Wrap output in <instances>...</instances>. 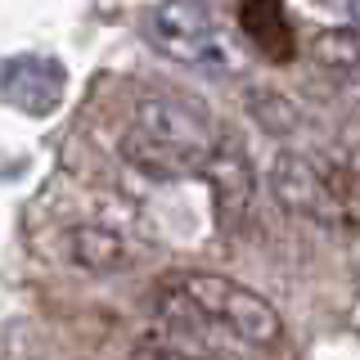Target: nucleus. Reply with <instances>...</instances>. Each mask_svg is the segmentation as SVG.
Here are the masks:
<instances>
[{
    "mask_svg": "<svg viewBox=\"0 0 360 360\" xmlns=\"http://www.w3.org/2000/svg\"><path fill=\"white\" fill-rule=\"evenodd\" d=\"M270 194L284 212L315 225H338L352 230L356 225V172L347 162L320 167L315 158L297 149H279L270 158Z\"/></svg>",
    "mask_w": 360,
    "mask_h": 360,
    "instance_id": "nucleus-1",
    "label": "nucleus"
},
{
    "mask_svg": "<svg viewBox=\"0 0 360 360\" xmlns=\"http://www.w3.org/2000/svg\"><path fill=\"white\" fill-rule=\"evenodd\" d=\"M180 302L189 307L194 320H207L225 329L239 342L252 347H275L284 338V315H279L257 288L239 284L230 275H212V270H189V275L176 279Z\"/></svg>",
    "mask_w": 360,
    "mask_h": 360,
    "instance_id": "nucleus-2",
    "label": "nucleus"
},
{
    "mask_svg": "<svg viewBox=\"0 0 360 360\" xmlns=\"http://www.w3.org/2000/svg\"><path fill=\"white\" fill-rule=\"evenodd\" d=\"M198 176L207 180L212 194V217H217L221 234H243L257 217V172L248 153L234 140H217L202 158Z\"/></svg>",
    "mask_w": 360,
    "mask_h": 360,
    "instance_id": "nucleus-3",
    "label": "nucleus"
},
{
    "mask_svg": "<svg viewBox=\"0 0 360 360\" xmlns=\"http://www.w3.org/2000/svg\"><path fill=\"white\" fill-rule=\"evenodd\" d=\"M135 127L167 140V144H176V149L198 153V158H207V149L217 144L212 122L202 117V108L189 104V99H176V95H144L135 104Z\"/></svg>",
    "mask_w": 360,
    "mask_h": 360,
    "instance_id": "nucleus-4",
    "label": "nucleus"
},
{
    "mask_svg": "<svg viewBox=\"0 0 360 360\" xmlns=\"http://www.w3.org/2000/svg\"><path fill=\"white\" fill-rule=\"evenodd\" d=\"M122 162L131 172H140L144 180H185V176H198L202 158L189 153V149H176V144L158 140V135L140 131V127H127L122 131Z\"/></svg>",
    "mask_w": 360,
    "mask_h": 360,
    "instance_id": "nucleus-5",
    "label": "nucleus"
},
{
    "mask_svg": "<svg viewBox=\"0 0 360 360\" xmlns=\"http://www.w3.org/2000/svg\"><path fill=\"white\" fill-rule=\"evenodd\" d=\"M153 37H158V45H162L172 59H185V63H202V59L217 54V37H212L207 18H202L198 9H189V5L185 9H180V5L158 9Z\"/></svg>",
    "mask_w": 360,
    "mask_h": 360,
    "instance_id": "nucleus-6",
    "label": "nucleus"
},
{
    "mask_svg": "<svg viewBox=\"0 0 360 360\" xmlns=\"http://www.w3.org/2000/svg\"><path fill=\"white\" fill-rule=\"evenodd\" d=\"M68 262L90 275H117V270H131L135 252L108 225H77V230H68Z\"/></svg>",
    "mask_w": 360,
    "mask_h": 360,
    "instance_id": "nucleus-7",
    "label": "nucleus"
},
{
    "mask_svg": "<svg viewBox=\"0 0 360 360\" xmlns=\"http://www.w3.org/2000/svg\"><path fill=\"white\" fill-rule=\"evenodd\" d=\"M315 63L324 68L329 77H338L342 86L356 82V63H360V45H356V27H333L315 37Z\"/></svg>",
    "mask_w": 360,
    "mask_h": 360,
    "instance_id": "nucleus-8",
    "label": "nucleus"
},
{
    "mask_svg": "<svg viewBox=\"0 0 360 360\" xmlns=\"http://www.w3.org/2000/svg\"><path fill=\"white\" fill-rule=\"evenodd\" d=\"M248 104H252V112L262 117V127H266V131H275V135H284V131H297V127H302V112L292 108L288 99H279V95H252Z\"/></svg>",
    "mask_w": 360,
    "mask_h": 360,
    "instance_id": "nucleus-9",
    "label": "nucleus"
},
{
    "mask_svg": "<svg viewBox=\"0 0 360 360\" xmlns=\"http://www.w3.org/2000/svg\"><path fill=\"white\" fill-rule=\"evenodd\" d=\"M342 5H347V9H352V5H356V0H342Z\"/></svg>",
    "mask_w": 360,
    "mask_h": 360,
    "instance_id": "nucleus-10",
    "label": "nucleus"
}]
</instances>
